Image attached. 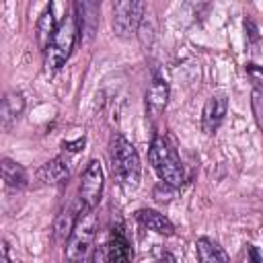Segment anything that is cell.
<instances>
[{
    "label": "cell",
    "instance_id": "cell-24",
    "mask_svg": "<svg viewBox=\"0 0 263 263\" xmlns=\"http://www.w3.org/2000/svg\"><path fill=\"white\" fill-rule=\"evenodd\" d=\"M0 253H2V263H10V247L6 240H2L0 245Z\"/></svg>",
    "mask_w": 263,
    "mask_h": 263
},
{
    "label": "cell",
    "instance_id": "cell-7",
    "mask_svg": "<svg viewBox=\"0 0 263 263\" xmlns=\"http://www.w3.org/2000/svg\"><path fill=\"white\" fill-rule=\"evenodd\" d=\"M82 212H84V205L80 203L78 197H74L70 203H66L58 212V216L53 220V240L55 242H66L68 240V236L72 234V230H74Z\"/></svg>",
    "mask_w": 263,
    "mask_h": 263
},
{
    "label": "cell",
    "instance_id": "cell-14",
    "mask_svg": "<svg viewBox=\"0 0 263 263\" xmlns=\"http://www.w3.org/2000/svg\"><path fill=\"white\" fill-rule=\"evenodd\" d=\"M99 10H101V6L97 2H76L74 4V14L80 25V35L86 33L88 39L95 35V29L99 25Z\"/></svg>",
    "mask_w": 263,
    "mask_h": 263
},
{
    "label": "cell",
    "instance_id": "cell-10",
    "mask_svg": "<svg viewBox=\"0 0 263 263\" xmlns=\"http://www.w3.org/2000/svg\"><path fill=\"white\" fill-rule=\"evenodd\" d=\"M168 95H171L168 82L158 74L152 76V80L148 84V90H146V113L150 117L162 115V111L168 105Z\"/></svg>",
    "mask_w": 263,
    "mask_h": 263
},
{
    "label": "cell",
    "instance_id": "cell-2",
    "mask_svg": "<svg viewBox=\"0 0 263 263\" xmlns=\"http://www.w3.org/2000/svg\"><path fill=\"white\" fill-rule=\"evenodd\" d=\"M78 37H80V25H78V18L72 10L60 21L51 41L43 49V64H45L47 72H58L68 62V58L74 51Z\"/></svg>",
    "mask_w": 263,
    "mask_h": 263
},
{
    "label": "cell",
    "instance_id": "cell-8",
    "mask_svg": "<svg viewBox=\"0 0 263 263\" xmlns=\"http://www.w3.org/2000/svg\"><path fill=\"white\" fill-rule=\"evenodd\" d=\"M226 113H228V97L224 92H214L205 101V105H203V111H201V129L205 134H214L222 125Z\"/></svg>",
    "mask_w": 263,
    "mask_h": 263
},
{
    "label": "cell",
    "instance_id": "cell-13",
    "mask_svg": "<svg viewBox=\"0 0 263 263\" xmlns=\"http://www.w3.org/2000/svg\"><path fill=\"white\" fill-rule=\"evenodd\" d=\"M25 111V97L16 90H8L2 99V109H0V121L4 129H10V125L23 115Z\"/></svg>",
    "mask_w": 263,
    "mask_h": 263
},
{
    "label": "cell",
    "instance_id": "cell-9",
    "mask_svg": "<svg viewBox=\"0 0 263 263\" xmlns=\"http://www.w3.org/2000/svg\"><path fill=\"white\" fill-rule=\"evenodd\" d=\"M107 259L109 263H132L134 261V249L125 234V230L117 224L109 232L107 240Z\"/></svg>",
    "mask_w": 263,
    "mask_h": 263
},
{
    "label": "cell",
    "instance_id": "cell-12",
    "mask_svg": "<svg viewBox=\"0 0 263 263\" xmlns=\"http://www.w3.org/2000/svg\"><path fill=\"white\" fill-rule=\"evenodd\" d=\"M136 220H138L144 228H148V230H152V232H156V234H164V236H173V234H175L173 222H171L164 214H160V212H156V210L142 208V210L136 212Z\"/></svg>",
    "mask_w": 263,
    "mask_h": 263
},
{
    "label": "cell",
    "instance_id": "cell-21",
    "mask_svg": "<svg viewBox=\"0 0 263 263\" xmlns=\"http://www.w3.org/2000/svg\"><path fill=\"white\" fill-rule=\"evenodd\" d=\"M90 263H109V259H107V245H105V247L99 245V247L92 251Z\"/></svg>",
    "mask_w": 263,
    "mask_h": 263
},
{
    "label": "cell",
    "instance_id": "cell-16",
    "mask_svg": "<svg viewBox=\"0 0 263 263\" xmlns=\"http://www.w3.org/2000/svg\"><path fill=\"white\" fill-rule=\"evenodd\" d=\"M2 179H4V185L8 189H14V191L25 189L27 183H29V177H27L25 166L18 164L12 158H2Z\"/></svg>",
    "mask_w": 263,
    "mask_h": 263
},
{
    "label": "cell",
    "instance_id": "cell-6",
    "mask_svg": "<svg viewBox=\"0 0 263 263\" xmlns=\"http://www.w3.org/2000/svg\"><path fill=\"white\" fill-rule=\"evenodd\" d=\"M103 185H105V173L99 160H90L80 177L78 185V199L84 205V210H95L101 201L103 195Z\"/></svg>",
    "mask_w": 263,
    "mask_h": 263
},
{
    "label": "cell",
    "instance_id": "cell-11",
    "mask_svg": "<svg viewBox=\"0 0 263 263\" xmlns=\"http://www.w3.org/2000/svg\"><path fill=\"white\" fill-rule=\"evenodd\" d=\"M68 177H70V160L64 154L51 158L37 171V179L43 185H62L68 181Z\"/></svg>",
    "mask_w": 263,
    "mask_h": 263
},
{
    "label": "cell",
    "instance_id": "cell-1",
    "mask_svg": "<svg viewBox=\"0 0 263 263\" xmlns=\"http://www.w3.org/2000/svg\"><path fill=\"white\" fill-rule=\"evenodd\" d=\"M109 158H111V168L117 179V183L123 189H136L140 183V156L134 144L123 136V134H113L109 142Z\"/></svg>",
    "mask_w": 263,
    "mask_h": 263
},
{
    "label": "cell",
    "instance_id": "cell-5",
    "mask_svg": "<svg viewBox=\"0 0 263 263\" xmlns=\"http://www.w3.org/2000/svg\"><path fill=\"white\" fill-rule=\"evenodd\" d=\"M146 12V4L140 0H125L113 4V31L117 37H132L136 35L142 18Z\"/></svg>",
    "mask_w": 263,
    "mask_h": 263
},
{
    "label": "cell",
    "instance_id": "cell-23",
    "mask_svg": "<svg viewBox=\"0 0 263 263\" xmlns=\"http://www.w3.org/2000/svg\"><path fill=\"white\" fill-rule=\"evenodd\" d=\"M247 253H249L251 263H261V255H259V251H257L253 245H247Z\"/></svg>",
    "mask_w": 263,
    "mask_h": 263
},
{
    "label": "cell",
    "instance_id": "cell-19",
    "mask_svg": "<svg viewBox=\"0 0 263 263\" xmlns=\"http://www.w3.org/2000/svg\"><path fill=\"white\" fill-rule=\"evenodd\" d=\"M245 70H247V76L251 78V82L255 84V88L263 90V66H257V64L249 62L245 66Z\"/></svg>",
    "mask_w": 263,
    "mask_h": 263
},
{
    "label": "cell",
    "instance_id": "cell-3",
    "mask_svg": "<svg viewBox=\"0 0 263 263\" xmlns=\"http://www.w3.org/2000/svg\"><path fill=\"white\" fill-rule=\"evenodd\" d=\"M148 160L158 175V179L171 187H181L185 183V168L181 164V158L175 150V146L164 136H154L148 148Z\"/></svg>",
    "mask_w": 263,
    "mask_h": 263
},
{
    "label": "cell",
    "instance_id": "cell-22",
    "mask_svg": "<svg viewBox=\"0 0 263 263\" xmlns=\"http://www.w3.org/2000/svg\"><path fill=\"white\" fill-rule=\"evenodd\" d=\"M82 146H84V138H78L76 142H64V150H68V152H76Z\"/></svg>",
    "mask_w": 263,
    "mask_h": 263
},
{
    "label": "cell",
    "instance_id": "cell-15",
    "mask_svg": "<svg viewBox=\"0 0 263 263\" xmlns=\"http://www.w3.org/2000/svg\"><path fill=\"white\" fill-rule=\"evenodd\" d=\"M195 255L199 263H230L226 251L208 236H201L195 240Z\"/></svg>",
    "mask_w": 263,
    "mask_h": 263
},
{
    "label": "cell",
    "instance_id": "cell-20",
    "mask_svg": "<svg viewBox=\"0 0 263 263\" xmlns=\"http://www.w3.org/2000/svg\"><path fill=\"white\" fill-rule=\"evenodd\" d=\"M171 189H175V187H171V185H166V183L160 181V185L154 187V199L160 201V203L168 201V199H171Z\"/></svg>",
    "mask_w": 263,
    "mask_h": 263
},
{
    "label": "cell",
    "instance_id": "cell-4",
    "mask_svg": "<svg viewBox=\"0 0 263 263\" xmlns=\"http://www.w3.org/2000/svg\"><path fill=\"white\" fill-rule=\"evenodd\" d=\"M97 226H99V220H97V214L95 210H84L72 230V234L68 236L66 240V261L68 263H84L90 249H92V240H95V234H97Z\"/></svg>",
    "mask_w": 263,
    "mask_h": 263
},
{
    "label": "cell",
    "instance_id": "cell-17",
    "mask_svg": "<svg viewBox=\"0 0 263 263\" xmlns=\"http://www.w3.org/2000/svg\"><path fill=\"white\" fill-rule=\"evenodd\" d=\"M58 25H60V21L55 18L53 4H49V6L41 12V16H39V21H37V41H39V45H41L43 49H45L47 43L51 41V37H53V33H55Z\"/></svg>",
    "mask_w": 263,
    "mask_h": 263
},
{
    "label": "cell",
    "instance_id": "cell-18",
    "mask_svg": "<svg viewBox=\"0 0 263 263\" xmlns=\"http://www.w3.org/2000/svg\"><path fill=\"white\" fill-rule=\"evenodd\" d=\"M251 107H253L255 121H257L259 129L263 132V90L253 88V92H251Z\"/></svg>",
    "mask_w": 263,
    "mask_h": 263
}]
</instances>
